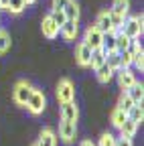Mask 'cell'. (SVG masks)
<instances>
[{"instance_id": "22", "label": "cell", "mask_w": 144, "mask_h": 146, "mask_svg": "<svg viewBox=\"0 0 144 146\" xmlns=\"http://www.w3.org/2000/svg\"><path fill=\"white\" fill-rule=\"evenodd\" d=\"M126 116H128V120H132L140 126V122L144 120V110H142V106H132L128 112H126Z\"/></svg>"}, {"instance_id": "37", "label": "cell", "mask_w": 144, "mask_h": 146, "mask_svg": "<svg viewBox=\"0 0 144 146\" xmlns=\"http://www.w3.org/2000/svg\"><path fill=\"white\" fill-rule=\"evenodd\" d=\"M0 33H2V29H0Z\"/></svg>"}, {"instance_id": "35", "label": "cell", "mask_w": 144, "mask_h": 146, "mask_svg": "<svg viewBox=\"0 0 144 146\" xmlns=\"http://www.w3.org/2000/svg\"><path fill=\"white\" fill-rule=\"evenodd\" d=\"M6 4H8V0H0V10H6Z\"/></svg>"}, {"instance_id": "21", "label": "cell", "mask_w": 144, "mask_h": 146, "mask_svg": "<svg viewBox=\"0 0 144 146\" xmlns=\"http://www.w3.org/2000/svg\"><path fill=\"white\" fill-rule=\"evenodd\" d=\"M106 63V53L102 51V49H94L92 51V59H89V67L92 69H98L100 65H104Z\"/></svg>"}, {"instance_id": "33", "label": "cell", "mask_w": 144, "mask_h": 146, "mask_svg": "<svg viewBox=\"0 0 144 146\" xmlns=\"http://www.w3.org/2000/svg\"><path fill=\"white\" fill-rule=\"evenodd\" d=\"M69 0H53V10H63Z\"/></svg>"}, {"instance_id": "8", "label": "cell", "mask_w": 144, "mask_h": 146, "mask_svg": "<svg viewBox=\"0 0 144 146\" xmlns=\"http://www.w3.org/2000/svg\"><path fill=\"white\" fill-rule=\"evenodd\" d=\"M94 27L100 31V33H112L114 27H112V18H110V10H102L96 18Z\"/></svg>"}, {"instance_id": "30", "label": "cell", "mask_w": 144, "mask_h": 146, "mask_svg": "<svg viewBox=\"0 0 144 146\" xmlns=\"http://www.w3.org/2000/svg\"><path fill=\"white\" fill-rule=\"evenodd\" d=\"M10 49V35L8 33H0V55H2V53H6Z\"/></svg>"}, {"instance_id": "34", "label": "cell", "mask_w": 144, "mask_h": 146, "mask_svg": "<svg viewBox=\"0 0 144 146\" xmlns=\"http://www.w3.org/2000/svg\"><path fill=\"white\" fill-rule=\"evenodd\" d=\"M79 146H96L92 140H83V142H79Z\"/></svg>"}, {"instance_id": "19", "label": "cell", "mask_w": 144, "mask_h": 146, "mask_svg": "<svg viewBox=\"0 0 144 146\" xmlns=\"http://www.w3.org/2000/svg\"><path fill=\"white\" fill-rule=\"evenodd\" d=\"M136 132H138V124L126 118V122H124V124H122V128H120V134H122V136H126V138H134V136H136Z\"/></svg>"}, {"instance_id": "15", "label": "cell", "mask_w": 144, "mask_h": 146, "mask_svg": "<svg viewBox=\"0 0 144 146\" xmlns=\"http://www.w3.org/2000/svg\"><path fill=\"white\" fill-rule=\"evenodd\" d=\"M110 12H112V14H118V16H122V18H126V16H128V12H130V0H114Z\"/></svg>"}, {"instance_id": "14", "label": "cell", "mask_w": 144, "mask_h": 146, "mask_svg": "<svg viewBox=\"0 0 144 146\" xmlns=\"http://www.w3.org/2000/svg\"><path fill=\"white\" fill-rule=\"evenodd\" d=\"M126 94H128V98H130L136 106H142V100H144V87H142V83L136 81L132 87L126 89Z\"/></svg>"}, {"instance_id": "32", "label": "cell", "mask_w": 144, "mask_h": 146, "mask_svg": "<svg viewBox=\"0 0 144 146\" xmlns=\"http://www.w3.org/2000/svg\"><path fill=\"white\" fill-rule=\"evenodd\" d=\"M116 146H132V138H126L120 134V138H116Z\"/></svg>"}, {"instance_id": "4", "label": "cell", "mask_w": 144, "mask_h": 146, "mask_svg": "<svg viewBox=\"0 0 144 146\" xmlns=\"http://www.w3.org/2000/svg\"><path fill=\"white\" fill-rule=\"evenodd\" d=\"M57 100L59 104L75 102V85L71 83V79H61L57 83Z\"/></svg>"}, {"instance_id": "25", "label": "cell", "mask_w": 144, "mask_h": 146, "mask_svg": "<svg viewBox=\"0 0 144 146\" xmlns=\"http://www.w3.org/2000/svg\"><path fill=\"white\" fill-rule=\"evenodd\" d=\"M25 8H27L25 0H8V4H6V10L10 14H21Z\"/></svg>"}, {"instance_id": "31", "label": "cell", "mask_w": 144, "mask_h": 146, "mask_svg": "<svg viewBox=\"0 0 144 146\" xmlns=\"http://www.w3.org/2000/svg\"><path fill=\"white\" fill-rule=\"evenodd\" d=\"M49 16L53 18V21H55V25H57V27H61V25L67 21L65 14H63V10H51V12H49Z\"/></svg>"}, {"instance_id": "20", "label": "cell", "mask_w": 144, "mask_h": 146, "mask_svg": "<svg viewBox=\"0 0 144 146\" xmlns=\"http://www.w3.org/2000/svg\"><path fill=\"white\" fill-rule=\"evenodd\" d=\"M126 118H128V116H126V112H124V110H120V108L116 106V108H114V112H112V116H110V122H112V126H114V128H118V130H120L122 124L126 122Z\"/></svg>"}, {"instance_id": "12", "label": "cell", "mask_w": 144, "mask_h": 146, "mask_svg": "<svg viewBox=\"0 0 144 146\" xmlns=\"http://www.w3.org/2000/svg\"><path fill=\"white\" fill-rule=\"evenodd\" d=\"M37 146H57V134L51 128H43L37 140Z\"/></svg>"}, {"instance_id": "9", "label": "cell", "mask_w": 144, "mask_h": 146, "mask_svg": "<svg viewBox=\"0 0 144 146\" xmlns=\"http://www.w3.org/2000/svg\"><path fill=\"white\" fill-rule=\"evenodd\" d=\"M77 118H79V110H77L75 102L61 104V120H65V122H75V124H77Z\"/></svg>"}, {"instance_id": "18", "label": "cell", "mask_w": 144, "mask_h": 146, "mask_svg": "<svg viewBox=\"0 0 144 146\" xmlns=\"http://www.w3.org/2000/svg\"><path fill=\"white\" fill-rule=\"evenodd\" d=\"M114 73H116L114 69H110V67L104 63V65H100V67L96 69V77H98V81H100V83H108V81L114 77Z\"/></svg>"}, {"instance_id": "26", "label": "cell", "mask_w": 144, "mask_h": 146, "mask_svg": "<svg viewBox=\"0 0 144 146\" xmlns=\"http://www.w3.org/2000/svg\"><path fill=\"white\" fill-rule=\"evenodd\" d=\"M96 146H116V136L110 134V132H104V134L100 136V140H98Z\"/></svg>"}, {"instance_id": "1", "label": "cell", "mask_w": 144, "mask_h": 146, "mask_svg": "<svg viewBox=\"0 0 144 146\" xmlns=\"http://www.w3.org/2000/svg\"><path fill=\"white\" fill-rule=\"evenodd\" d=\"M144 31V25H142V14H134V16H126L124 23L120 27V33H124L128 39H138Z\"/></svg>"}, {"instance_id": "3", "label": "cell", "mask_w": 144, "mask_h": 146, "mask_svg": "<svg viewBox=\"0 0 144 146\" xmlns=\"http://www.w3.org/2000/svg\"><path fill=\"white\" fill-rule=\"evenodd\" d=\"M31 91H33V85L27 81V79H21L14 83V89H12V100L19 104V106H25L27 100L31 98Z\"/></svg>"}, {"instance_id": "28", "label": "cell", "mask_w": 144, "mask_h": 146, "mask_svg": "<svg viewBox=\"0 0 144 146\" xmlns=\"http://www.w3.org/2000/svg\"><path fill=\"white\" fill-rule=\"evenodd\" d=\"M130 65H132V53L122 51L120 53V69H130Z\"/></svg>"}, {"instance_id": "5", "label": "cell", "mask_w": 144, "mask_h": 146, "mask_svg": "<svg viewBox=\"0 0 144 146\" xmlns=\"http://www.w3.org/2000/svg\"><path fill=\"white\" fill-rule=\"evenodd\" d=\"M75 134H77V124H75V122H65V120H61V124H59V138H61L63 142L71 144V142L75 140Z\"/></svg>"}, {"instance_id": "2", "label": "cell", "mask_w": 144, "mask_h": 146, "mask_svg": "<svg viewBox=\"0 0 144 146\" xmlns=\"http://www.w3.org/2000/svg\"><path fill=\"white\" fill-rule=\"evenodd\" d=\"M45 106H47L45 94H43L41 89H35V87H33V91H31V98L27 100L25 108L29 110V112H31L33 116H39V114H43V110H45Z\"/></svg>"}, {"instance_id": "16", "label": "cell", "mask_w": 144, "mask_h": 146, "mask_svg": "<svg viewBox=\"0 0 144 146\" xmlns=\"http://www.w3.org/2000/svg\"><path fill=\"white\" fill-rule=\"evenodd\" d=\"M104 53H110V51H116V31L112 33H104L102 35V47H100Z\"/></svg>"}, {"instance_id": "13", "label": "cell", "mask_w": 144, "mask_h": 146, "mask_svg": "<svg viewBox=\"0 0 144 146\" xmlns=\"http://www.w3.org/2000/svg\"><path fill=\"white\" fill-rule=\"evenodd\" d=\"M41 29H43V35L47 36V39H55V36L59 35V27L55 25V21L47 14L45 18H43V25H41Z\"/></svg>"}, {"instance_id": "29", "label": "cell", "mask_w": 144, "mask_h": 146, "mask_svg": "<svg viewBox=\"0 0 144 146\" xmlns=\"http://www.w3.org/2000/svg\"><path fill=\"white\" fill-rule=\"evenodd\" d=\"M132 106H136V104H134V102L128 98V94L124 91V94H122V98H120V102H118V108H120V110H124V112H128V110H130Z\"/></svg>"}, {"instance_id": "27", "label": "cell", "mask_w": 144, "mask_h": 146, "mask_svg": "<svg viewBox=\"0 0 144 146\" xmlns=\"http://www.w3.org/2000/svg\"><path fill=\"white\" fill-rule=\"evenodd\" d=\"M132 65H136V67L142 71V67H144V51H142V47H138V49L132 53Z\"/></svg>"}, {"instance_id": "24", "label": "cell", "mask_w": 144, "mask_h": 146, "mask_svg": "<svg viewBox=\"0 0 144 146\" xmlns=\"http://www.w3.org/2000/svg\"><path fill=\"white\" fill-rule=\"evenodd\" d=\"M106 65L110 67V69H114V71H118L120 69V53L118 51L106 53Z\"/></svg>"}, {"instance_id": "7", "label": "cell", "mask_w": 144, "mask_h": 146, "mask_svg": "<svg viewBox=\"0 0 144 146\" xmlns=\"http://www.w3.org/2000/svg\"><path fill=\"white\" fill-rule=\"evenodd\" d=\"M92 51L94 49H89L83 41L75 47V61H77V65H81V67H89V59H92Z\"/></svg>"}, {"instance_id": "23", "label": "cell", "mask_w": 144, "mask_h": 146, "mask_svg": "<svg viewBox=\"0 0 144 146\" xmlns=\"http://www.w3.org/2000/svg\"><path fill=\"white\" fill-rule=\"evenodd\" d=\"M130 41H132V39H128V36H126L124 33L116 31V51H118V53H122V51H128Z\"/></svg>"}, {"instance_id": "10", "label": "cell", "mask_w": 144, "mask_h": 146, "mask_svg": "<svg viewBox=\"0 0 144 146\" xmlns=\"http://www.w3.org/2000/svg\"><path fill=\"white\" fill-rule=\"evenodd\" d=\"M77 21H65L61 27H59V33L65 41H75V36H77Z\"/></svg>"}, {"instance_id": "17", "label": "cell", "mask_w": 144, "mask_h": 146, "mask_svg": "<svg viewBox=\"0 0 144 146\" xmlns=\"http://www.w3.org/2000/svg\"><path fill=\"white\" fill-rule=\"evenodd\" d=\"M63 14H65L67 21H79V4L75 0H69L63 8Z\"/></svg>"}, {"instance_id": "6", "label": "cell", "mask_w": 144, "mask_h": 146, "mask_svg": "<svg viewBox=\"0 0 144 146\" xmlns=\"http://www.w3.org/2000/svg\"><path fill=\"white\" fill-rule=\"evenodd\" d=\"M102 35H104V33H100V31L92 25V27H87V31H85L83 43H85L89 49H100V47H102Z\"/></svg>"}, {"instance_id": "11", "label": "cell", "mask_w": 144, "mask_h": 146, "mask_svg": "<svg viewBox=\"0 0 144 146\" xmlns=\"http://www.w3.org/2000/svg\"><path fill=\"white\" fill-rule=\"evenodd\" d=\"M118 83H120V87L126 91L128 87H132V85L136 83L134 73H132L130 69H118Z\"/></svg>"}, {"instance_id": "36", "label": "cell", "mask_w": 144, "mask_h": 146, "mask_svg": "<svg viewBox=\"0 0 144 146\" xmlns=\"http://www.w3.org/2000/svg\"><path fill=\"white\" fill-rule=\"evenodd\" d=\"M37 0H25V4H35Z\"/></svg>"}, {"instance_id": "38", "label": "cell", "mask_w": 144, "mask_h": 146, "mask_svg": "<svg viewBox=\"0 0 144 146\" xmlns=\"http://www.w3.org/2000/svg\"><path fill=\"white\" fill-rule=\"evenodd\" d=\"M33 146H37V144H33Z\"/></svg>"}]
</instances>
